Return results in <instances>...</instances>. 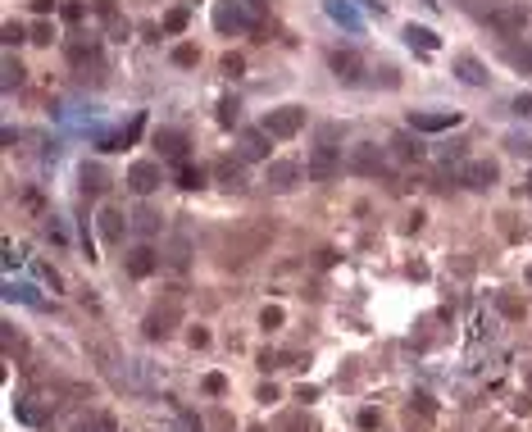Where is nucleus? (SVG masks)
Instances as JSON below:
<instances>
[{
	"instance_id": "obj_1",
	"label": "nucleus",
	"mask_w": 532,
	"mask_h": 432,
	"mask_svg": "<svg viewBox=\"0 0 532 432\" xmlns=\"http://www.w3.org/2000/svg\"><path fill=\"white\" fill-rule=\"evenodd\" d=\"M346 173H355V178H382V173H387L382 146H373V141L351 146V151H346Z\"/></svg>"
},
{
	"instance_id": "obj_2",
	"label": "nucleus",
	"mask_w": 532,
	"mask_h": 432,
	"mask_svg": "<svg viewBox=\"0 0 532 432\" xmlns=\"http://www.w3.org/2000/svg\"><path fill=\"white\" fill-rule=\"evenodd\" d=\"M301 128H305V109L301 105H282V109H273V114L264 119L268 137H296Z\"/></svg>"
},
{
	"instance_id": "obj_3",
	"label": "nucleus",
	"mask_w": 532,
	"mask_h": 432,
	"mask_svg": "<svg viewBox=\"0 0 532 432\" xmlns=\"http://www.w3.org/2000/svg\"><path fill=\"white\" fill-rule=\"evenodd\" d=\"M337 173H346V155H337L332 146H318V151L309 155V178L314 182H332Z\"/></svg>"
},
{
	"instance_id": "obj_4",
	"label": "nucleus",
	"mask_w": 532,
	"mask_h": 432,
	"mask_svg": "<svg viewBox=\"0 0 532 432\" xmlns=\"http://www.w3.org/2000/svg\"><path fill=\"white\" fill-rule=\"evenodd\" d=\"M214 28L232 36V32H241V28H255V19L246 14L237 0H219V5H214Z\"/></svg>"
},
{
	"instance_id": "obj_5",
	"label": "nucleus",
	"mask_w": 532,
	"mask_h": 432,
	"mask_svg": "<svg viewBox=\"0 0 532 432\" xmlns=\"http://www.w3.org/2000/svg\"><path fill=\"white\" fill-rule=\"evenodd\" d=\"M159 182H164V173H159V164H151V159H137V164L128 169V187L137 196H151Z\"/></svg>"
},
{
	"instance_id": "obj_6",
	"label": "nucleus",
	"mask_w": 532,
	"mask_h": 432,
	"mask_svg": "<svg viewBox=\"0 0 532 432\" xmlns=\"http://www.w3.org/2000/svg\"><path fill=\"white\" fill-rule=\"evenodd\" d=\"M496 178H501V173H496V164H491V159H468V164L460 169V182H464V187H473V191L491 187Z\"/></svg>"
},
{
	"instance_id": "obj_7",
	"label": "nucleus",
	"mask_w": 532,
	"mask_h": 432,
	"mask_svg": "<svg viewBox=\"0 0 532 432\" xmlns=\"http://www.w3.org/2000/svg\"><path fill=\"white\" fill-rule=\"evenodd\" d=\"M410 128L414 132H446V128H460V109H441V114H410Z\"/></svg>"
},
{
	"instance_id": "obj_8",
	"label": "nucleus",
	"mask_w": 532,
	"mask_h": 432,
	"mask_svg": "<svg viewBox=\"0 0 532 432\" xmlns=\"http://www.w3.org/2000/svg\"><path fill=\"white\" fill-rule=\"evenodd\" d=\"M268 141H273V137H268L264 128H246L241 137H237V151H241V159H251V164H255V159H268Z\"/></svg>"
},
{
	"instance_id": "obj_9",
	"label": "nucleus",
	"mask_w": 532,
	"mask_h": 432,
	"mask_svg": "<svg viewBox=\"0 0 532 432\" xmlns=\"http://www.w3.org/2000/svg\"><path fill=\"white\" fill-rule=\"evenodd\" d=\"M123 268H128L132 278H151L155 268H159V259H155V251H151V246H132V251L123 255Z\"/></svg>"
},
{
	"instance_id": "obj_10",
	"label": "nucleus",
	"mask_w": 532,
	"mask_h": 432,
	"mask_svg": "<svg viewBox=\"0 0 532 432\" xmlns=\"http://www.w3.org/2000/svg\"><path fill=\"white\" fill-rule=\"evenodd\" d=\"M332 73L341 82H364V59L355 51H332Z\"/></svg>"
},
{
	"instance_id": "obj_11",
	"label": "nucleus",
	"mask_w": 532,
	"mask_h": 432,
	"mask_svg": "<svg viewBox=\"0 0 532 432\" xmlns=\"http://www.w3.org/2000/svg\"><path fill=\"white\" fill-rule=\"evenodd\" d=\"M296 178H301V164H291V159H273L268 164V187L273 191H291Z\"/></svg>"
},
{
	"instance_id": "obj_12",
	"label": "nucleus",
	"mask_w": 532,
	"mask_h": 432,
	"mask_svg": "<svg viewBox=\"0 0 532 432\" xmlns=\"http://www.w3.org/2000/svg\"><path fill=\"white\" fill-rule=\"evenodd\" d=\"M96 228H101V237L109 246L123 241V214H119V209H101V214H96Z\"/></svg>"
},
{
	"instance_id": "obj_13",
	"label": "nucleus",
	"mask_w": 532,
	"mask_h": 432,
	"mask_svg": "<svg viewBox=\"0 0 532 432\" xmlns=\"http://www.w3.org/2000/svg\"><path fill=\"white\" fill-rule=\"evenodd\" d=\"M155 146H159V151H164L169 159L187 164V137H182V132H155Z\"/></svg>"
},
{
	"instance_id": "obj_14",
	"label": "nucleus",
	"mask_w": 532,
	"mask_h": 432,
	"mask_svg": "<svg viewBox=\"0 0 532 432\" xmlns=\"http://www.w3.org/2000/svg\"><path fill=\"white\" fill-rule=\"evenodd\" d=\"M455 73H460L468 86H487V69H482V59H473V55H460V59H455Z\"/></svg>"
},
{
	"instance_id": "obj_15",
	"label": "nucleus",
	"mask_w": 532,
	"mask_h": 432,
	"mask_svg": "<svg viewBox=\"0 0 532 432\" xmlns=\"http://www.w3.org/2000/svg\"><path fill=\"white\" fill-rule=\"evenodd\" d=\"M137 132H141V119H132L128 128H119V132H109V137L101 141V151H128L132 141H137Z\"/></svg>"
},
{
	"instance_id": "obj_16",
	"label": "nucleus",
	"mask_w": 532,
	"mask_h": 432,
	"mask_svg": "<svg viewBox=\"0 0 532 432\" xmlns=\"http://www.w3.org/2000/svg\"><path fill=\"white\" fill-rule=\"evenodd\" d=\"M487 23H496L501 32H510V36H514V32H523V23H528V19H523V9H491Z\"/></svg>"
},
{
	"instance_id": "obj_17",
	"label": "nucleus",
	"mask_w": 532,
	"mask_h": 432,
	"mask_svg": "<svg viewBox=\"0 0 532 432\" xmlns=\"http://www.w3.org/2000/svg\"><path fill=\"white\" fill-rule=\"evenodd\" d=\"M405 36H410V46H414V51H437V32H432V28H418V23H410V28H405Z\"/></svg>"
},
{
	"instance_id": "obj_18",
	"label": "nucleus",
	"mask_w": 532,
	"mask_h": 432,
	"mask_svg": "<svg viewBox=\"0 0 532 432\" xmlns=\"http://www.w3.org/2000/svg\"><path fill=\"white\" fill-rule=\"evenodd\" d=\"M169 264H173V268H187V264H191V241H187V232H178V237H173Z\"/></svg>"
},
{
	"instance_id": "obj_19",
	"label": "nucleus",
	"mask_w": 532,
	"mask_h": 432,
	"mask_svg": "<svg viewBox=\"0 0 532 432\" xmlns=\"http://www.w3.org/2000/svg\"><path fill=\"white\" fill-rule=\"evenodd\" d=\"M132 228H137L141 237H155V232H159V214H155V209H137V214H132Z\"/></svg>"
},
{
	"instance_id": "obj_20",
	"label": "nucleus",
	"mask_w": 532,
	"mask_h": 432,
	"mask_svg": "<svg viewBox=\"0 0 532 432\" xmlns=\"http://www.w3.org/2000/svg\"><path fill=\"white\" fill-rule=\"evenodd\" d=\"M237 114H241L237 96H224V101H219V123H224V128H237Z\"/></svg>"
},
{
	"instance_id": "obj_21",
	"label": "nucleus",
	"mask_w": 532,
	"mask_h": 432,
	"mask_svg": "<svg viewBox=\"0 0 532 432\" xmlns=\"http://www.w3.org/2000/svg\"><path fill=\"white\" fill-rule=\"evenodd\" d=\"M205 182V173L196 169V164H178V187H187V191H196Z\"/></svg>"
},
{
	"instance_id": "obj_22",
	"label": "nucleus",
	"mask_w": 532,
	"mask_h": 432,
	"mask_svg": "<svg viewBox=\"0 0 532 432\" xmlns=\"http://www.w3.org/2000/svg\"><path fill=\"white\" fill-rule=\"evenodd\" d=\"M219 178H224L228 187H246V169L232 164V159H224V164H219Z\"/></svg>"
},
{
	"instance_id": "obj_23",
	"label": "nucleus",
	"mask_w": 532,
	"mask_h": 432,
	"mask_svg": "<svg viewBox=\"0 0 532 432\" xmlns=\"http://www.w3.org/2000/svg\"><path fill=\"white\" fill-rule=\"evenodd\" d=\"M328 14L337 19V23H346V28H360V19H355V9H351V5H341V0H328Z\"/></svg>"
},
{
	"instance_id": "obj_24",
	"label": "nucleus",
	"mask_w": 532,
	"mask_h": 432,
	"mask_svg": "<svg viewBox=\"0 0 532 432\" xmlns=\"http://www.w3.org/2000/svg\"><path fill=\"white\" fill-rule=\"evenodd\" d=\"M14 414L23 418V423H32V428H41V423H46V414L36 410V405H28V401H19V405H14Z\"/></svg>"
},
{
	"instance_id": "obj_25",
	"label": "nucleus",
	"mask_w": 532,
	"mask_h": 432,
	"mask_svg": "<svg viewBox=\"0 0 532 432\" xmlns=\"http://www.w3.org/2000/svg\"><path fill=\"white\" fill-rule=\"evenodd\" d=\"M69 59L82 64V59H96V41H69Z\"/></svg>"
},
{
	"instance_id": "obj_26",
	"label": "nucleus",
	"mask_w": 532,
	"mask_h": 432,
	"mask_svg": "<svg viewBox=\"0 0 532 432\" xmlns=\"http://www.w3.org/2000/svg\"><path fill=\"white\" fill-rule=\"evenodd\" d=\"M23 82V64L14 55H5V91H14V86Z\"/></svg>"
},
{
	"instance_id": "obj_27",
	"label": "nucleus",
	"mask_w": 532,
	"mask_h": 432,
	"mask_svg": "<svg viewBox=\"0 0 532 432\" xmlns=\"http://www.w3.org/2000/svg\"><path fill=\"white\" fill-rule=\"evenodd\" d=\"M173 64H182V69L201 64V51H196V46H178V51H173Z\"/></svg>"
},
{
	"instance_id": "obj_28",
	"label": "nucleus",
	"mask_w": 532,
	"mask_h": 432,
	"mask_svg": "<svg viewBox=\"0 0 532 432\" xmlns=\"http://www.w3.org/2000/svg\"><path fill=\"white\" fill-rule=\"evenodd\" d=\"M187 28V9H169L164 14V32H182Z\"/></svg>"
},
{
	"instance_id": "obj_29",
	"label": "nucleus",
	"mask_w": 532,
	"mask_h": 432,
	"mask_svg": "<svg viewBox=\"0 0 532 432\" xmlns=\"http://www.w3.org/2000/svg\"><path fill=\"white\" fill-rule=\"evenodd\" d=\"M282 318H287V314H282L278 305H268V310L259 314V328H268V332H273V328H282Z\"/></svg>"
},
{
	"instance_id": "obj_30",
	"label": "nucleus",
	"mask_w": 532,
	"mask_h": 432,
	"mask_svg": "<svg viewBox=\"0 0 532 432\" xmlns=\"http://www.w3.org/2000/svg\"><path fill=\"white\" fill-rule=\"evenodd\" d=\"M396 155H405V159H414V155H423V146H414V141H405V137H396Z\"/></svg>"
},
{
	"instance_id": "obj_31",
	"label": "nucleus",
	"mask_w": 532,
	"mask_h": 432,
	"mask_svg": "<svg viewBox=\"0 0 532 432\" xmlns=\"http://www.w3.org/2000/svg\"><path fill=\"white\" fill-rule=\"evenodd\" d=\"M241 69H246L241 55H224V73H228V78H241Z\"/></svg>"
},
{
	"instance_id": "obj_32",
	"label": "nucleus",
	"mask_w": 532,
	"mask_h": 432,
	"mask_svg": "<svg viewBox=\"0 0 532 432\" xmlns=\"http://www.w3.org/2000/svg\"><path fill=\"white\" fill-rule=\"evenodd\" d=\"M205 391H209V396H224V391H228L224 373H209V378H205Z\"/></svg>"
},
{
	"instance_id": "obj_33",
	"label": "nucleus",
	"mask_w": 532,
	"mask_h": 432,
	"mask_svg": "<svg viewBox=\"0 0 532 432\" xmlns=\"http://www.w3.org/2000/svg\"><path fill=\"white\" fill-rule=\"evenodd\" d=\"M82 178H86V191H101V187H105V178H101V169H86V173H82Z\"/></svg>"
},
{
	"instance_id": "obj_34",
	"label": "nucleus",
	"mask_w": 532,
	"mask_h": 432,
	"mask_svg": "<svg viewBox=\"0 0 532 432\" xmlns=\"http://www.w3.org/2000/svg\"><path fill=\"white\" fill-rule=\"evenodd\" d=\"M501 310H505V314H510V318H518V314H523V305H518V301H514V296H501Z\"/></svg>"
},
{
	"instance_id": "obj_35",
	"label": "nucleus",
	"mask_w": 532,
	"mask_h": 432,
	"mask_svg": "<svg viewBox=\"0 0 532 432\" xmlns=\"http://www.w3.org/2000/svg\"><path fill=\"white\" fill-rule=\"evenodd\" d=\"M82 14H86V9H82V5H78V0H69V5H64V19H69V23H78V19H82Z\"/></svg>"
},
{
	"instance_id": "obj_36",
	"label": "nucleus",
	"mask_w": 532,
	"mask_h": 432,
	"mask_svg": "<svg viewBox=\"0 0 532 432\" xmlns=\"http://www.w3.org/2000/svg\"><path fill=\"white\" fill-rule=\"evenodd\" d=\"M14 41H23V28L19 23H5V46H14Z\"/></svg>"
},
{
	"instance_id": "obj_37",
	"label": "nucleus",
	"mask_w": 532,
	"mask_h": 432,
	"mask_svg": "<svg viewBox=\"0 0 532 432\" xmlns=\"http://www.w3.org/2000/svg\"><path fill=\"white\" fill-rule=\"evenodd\" d=\"M82 432H114V418L101 414V418H96V428H82Z\"/></svg>"
},
{
	"instance_id": "obj_38",
	"label": "nucleus",
	"mask_w": 532,
	"mask_h": 432,
	"mask_svg": "<svg viewBox=\"0 0 532 432\" xmlns=\"http://www.w3.org/2000/svg\"><path fill=\"white\" fill-rule=\"evenodd\" d=\"M191 346H196V351H201V346H209V332H205V328H196V332H191Z\"/></svg>"
},
{
	"instance_id": "obj_39",
	"label": "nucleus",
	"mask_w": 532,
	"mask_h": 432,
	"mask_svg": "<svg viewBox=\"0 0 532 432\" xmlns=\"http://www.w3.org/2000/svg\"><path fill=\"white\" fill-rule=\"evenodd\" d=\"M514 109H518V114H532V96H518V101H514Z\"/></svg>"
},
{
	"instance_id": "obj_40",
	"label": "nucleus",
	"mask_w": 532,
	"mask_h": 432,
	"mask_svg": "<svg viewBox=\"0 0 532 432\" xmlns=\"http://www.w3.org/2000/svg\"><path fill=\"white\" fill-rule=\"evenodd\" d=\"M32 9H36V14H51V9H55V0H32Z\"/></svg>"
},
{
	"instance_id": "obj_41",
	"label": "nucleus",
	"mask_w": 532,
	"mask_h": 432,
	"mask_svg": "<svg viewBox=\"0 0 532 432\" xmlns=\"http://www.w3.org/2000/svg\"><path fill=\"white\" fill-rule=\"evenodd\" d=\"M246 5H255V9H264V5H268V0H246Z\"/></svg>"
},
{
	"instance_id": "obj_42",
	"label": "nucleus",
	"mask_w": 532,
	"mask_h": 432,
	"mask_svg": "<svg viewBox=\"0 0 532 432\" xmlns=\"http://www.w3.org/2000/svg\"><path fill=\"white\" fill-rule=\"evenodd\" d=\"M528 191H532V173H528Z\"/></svg>"
}]
</instances>
